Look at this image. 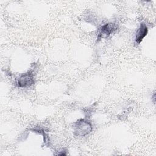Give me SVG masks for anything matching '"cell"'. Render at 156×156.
Wrapping results in <instances>:
<instances>
[{
    "label": "cell",
    "mask_w": 156,
    "mask_h": 156,
    "mask_svg": "<svg viewBox=\"0 0 156 156\" xmlns=\"http://www.w3.org/2000/svg\"><path fill=\"white\" fill-rule=\"evenodd\" d=\"M117 26L113 23H108L104 24L100 29L97 39L100 40L102 38L108 37L112 33H113L117 29Z\"/></svg>",
    "instance_id": "2"
},
{
    "label": "cell",
    "mask_w": 156,
    "mask_h": 156,
    "mask_svg": "<svg viewBox=\"0 0 156 156\" xmlns=\"http://www.w3.org/2000/svg\"><path fill=\"white\" fill-rule=\"evenodd\" d=\"M34 83V76L30 72L23 74L18 80V85L20 87H27L31 86Z\"/></svg>",
    "instance_id": "3"
},
{
    "label": "cell",
    "mask_w": 156,
    "mask_h": 156,
    "mask_svg": "<svg viewBox=\"0 0 156 156\" xmlns=\"http://www.w3.org/2000/svg\"><path fill=\"white\" fill-rule=\"evenodd\" d=\"M92 130L91 124L85 119H79L74 123V131L76 135L83 136L88 134Z\"/></svg>",
    "instance_id": "1"
},
{
    "label": "cell",
    "mask_w": 156,
    "mask_h": 156,
    "mask_svg": "<svg viewBox=\"0 0 156 156\" xmlns=\"http://www.w3.org/2000/svg\"><path fill=\"white\" fill-rule=\"evenodd\" d=\"M148 32L147 27L144 23H141L139 29L137 30L135 35V41L136 43L140 44L144 37L147 35Z\"/></svg>",
    "instance_id": "4"
}]
</instances>
